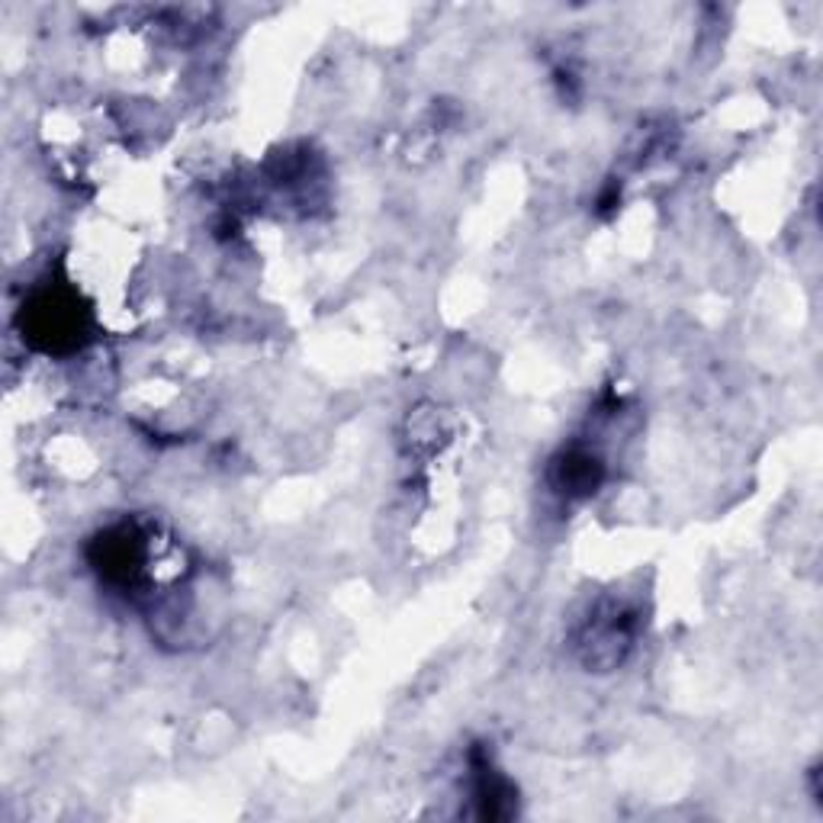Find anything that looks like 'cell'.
Here are the masks:
<instances>
[{"instance_id": "1", "label": "cell", "mask_w": 823, "mask_h": 823, "mask_svg": "<svg viewBox=\"0 0 823 823\" xmlns=\"http://www.w3.org/2000/svg\"><path fill=\"white\" fill-rule=\"evenodd\" d=\"M557 470H560V490L573 495L592 493L599 486V476H602V463L585 451L567 453Z\"/></svg>"}]
</instances>
